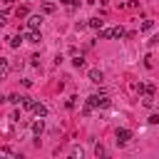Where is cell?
I'll return each mask as SVG.
<instances>
[{"mask_svg": "<svg viewBox=\"0 0 159 159\" xmlns=\"http://www.w3.org/2000/svg\"><path fill=\"white\" fill-rule=\"evenodd\" d=\"M72 157H80V159H82V157H84V152H82L80 147H75V149H72Z\"/></svg>", "mask_w": 159, "mask_h": 159, "instance_id": "d6986e66", "label": "cell"}, {"mask_svg": "<svg viewBox=\"0 0 159 159\" xmlns=\"http://www.w3.org/2000/svg\"><path fill=\"white\" fill-rule=\"evenodd\" d=\"M72 65H75L77 70H80V67H84V57H75V60H72Z\"/></svg>", "mask_w": 159, "mask_h": 159, "instance_id": "5bb4252c", "label": "cell"}, {"mask_svg": "<svg viewBox=\"0 0 159 159\" xmlns=\"http://www.w3.org/2000/svg\"><path fill=\"white\" fill-rule=\"evenodd\" d=\"M52 10H55V5L50 0H42V12H52Z\"/></svg>", "mask_w": 159, "mask_h": 159, "instance_id": "7c38bea8", "label": "cell"}, {"mask_svg": "<svg viewBox=\"0 0 159 159\" xmlns=\"http://www.w3.org/2000/svg\"><path fill=\"white\" fill-rule=\"evenodd\" d=\"M60 2H62V5H72V0H60Z\"/></svg>", "mask_w": 159, "mask_h": 159, "instance_id": "44dd1931", "label": "cell"}, {"mask_svg": "<svg viewBox=\"0 0 159 159\" xmlns=\"http://www.w3.org/2000/svg\"><path fill=\"white\" fill-rule=\"evenodd\" d=\"M152 27H154V22H152V20H144V22H142V32H149Z\"/></svg>", "mask_w": 159, "mask_h": 159, "instance_id": "4fadbf2b", "label": "cell"}, {"mask_svg": "<svg viewBox=\"0 0 159 159\" xmlns=\"http://www.w3.org/2000/svg\"><path fill=\"white\" fill-rule=\"evenodd\" d=\"M87 104H92V107H109V99L99 97V94H92V97H87Z\"/></svg>", "mask_w": 159, "mask_h": 159, "instance_id": "6da1fadb", "label": "cell"}, {"mask_svg": "<svg viewBox=\"0 0 159 159\" xmlns=\"http://www.w3.org/2000/svg\"><path fill=\"white\" fill-rule=\"evenodd\" d=\"M87 25H89V27H94V30H102V25H104V20H102V17H92V20L87 22Z\"/></svg>", "mask_w": 159, "mask_h": 159, "instance_id": "ba28073f", "label": "cell"}, {"mask_svg": "<svg viewBox=\"0 0 159 159\" xmlns=\"http://www.w3.org/2000/svg\"><path fill=\"white\" fill-rule=\"evenodd\" d=\"M122 35H124V27L117 25V27H114V37H122Z\"/></svg>", "mask_w": 159, "mask_h": 159, "instance_id": "e0dca14e", "label": "cell"}, {"mask_svg": "<svg viewBox=\"0 0 159 159\" xmlns=\"http://www.w3.org/2000/svg\"><path fill=\"white\" fill-rule=\"evenodd\" d=\"M94 154H97V157H104L107 152H104V147H102V144H97V147H94Z\"/></svg>", "mask_w": 159, "mask_h": 159, "instance_id": "9a60e30c", "label": "cell"}, {"mask_svg": "<svg viewBox=\"0 0 159 159\" xmlns=\"http://www.w3.org/2000/svg\"><path fill=\"white\" fill-rule=\"evenodd\" d=\"M99 37H102V40L114 37V27H102V30H99Z\"/></svg>", "mask_w": 159, "mask_h": 159, "instance_id": "8992f818", "label": "cell"}, {"mask_svg": "<svg viewBox=\"0 0 159 159\" xmlns=\"http://www.w3.org/2000/svg\"><path fill=\"white\" fill-rule=\"evenodd\" d=\"M20 42H22V37H12L10 40V47H20Z\"/></svg>", "mask_w": 159, "mask_h": 159, "instance_id": "ac0fdd59", "label": "cell"}, {"mask_svg": "<svg viewBox=\"0 0 159 159\" xmlns=\"http://www.w3.org/2000/svg\"><path fill=\"white\" fill-rule=\"evenodd\" d=\"M42 129H45V122H42V117H40L37 122H32V134H42Z\"/></svg>", "mask_w": 159, "mask_h": 159, "instance_id": "52a82bcc", "label": "cell"}, {"mask_svg": "<svg viewBox=\"0 0 159 159\" xmlns=\"http://www.w3.org/2000/svg\"><path fill=\"white\" fill-rule=\"evenodd\" d=\"M25 15H27V7L20 5V7H17V17H25Z\"/></svg>", "mask_w": 159, "mask_h": 159, "instance_id": "2e32d148", "label": "cell"}, {"mask_svg": "<svg viewBox=\"0 0 159 159\" xmlns=\"http://www.w3.org/2000/svg\"><path fill=\"white\" fill-rule=\"evenodd\" d=\"M32 112H35L37 117H47V107H45L42 102H35V107H32Z\"/></svg>", "mask_w": 159, "mask_h": 159, "instance_id": "5b68a950", "label": "cell"}, {"mask_svg": "<svg viewBox=\"0 0 159 159\" xmlns=\"http://www.w3.org/2000/svg\"><path fill=\"white\" fill-rule=\"evenodd\" d=\"M89 80H92V82H97V84H99V82H102V80H104V72H102V70H89Z\"/></svg>", "mask_w": 159, "mask_h": 159, "instance_id": "277c9868", "label": "cell"}, {"mask_svg": "<svg viewBox=\"0 0 159 159\" xmlns=\"http://www.w3.org/2000/svg\"><path fill=\"white\" fill-rule=\"evenodd\" d=\"M10 2H12V0H5V5H10Z\"/></svg>", "mask_w": 159, "mask_h": 159, "instance_id": "7402d4cb", "label": "cell"}, {"mask_svg": "<svg viewBox=\"0 0 159 159\" xmlns=\"http://www.w3.org/2000/svg\"><path fill=\"white\" fill-rule=\"evenodd\" d=\"M132 139V132L129 129H117V144H127Z\"/></svg>", "mask_w": 159, "mask_h": 159, "instance_id": "7a4b0ae2", "label": "cell"}, {"mask_svg": "<svg viewBox=\"0 0 159 159\" xmlns=\"http://www.w3.org/2000/svg\"><path fill=\"white\" fill-rule=\"evenodd\" d=\"M22 107H25V109H32V107H35V99H32V97H22Z\"/></svg>", "mask_w": 159, "mask_h": 159, "instance_id": "8fae6325", "label": "cell"}, {"mask_svg": "<svg viewBox=\"0 0 159 159\" xmlns=\"http://www.w3.org/2000/svg\"><path fill=\"white\" fill-rule=\"evenodd\" d=\"M40 40H42V37H40V32H37V30H30V35H27V42H35V45H37Z\"/></svg>", "mask_w": 159, "mask_h": 159, "instance_id": "30bf717a", "label": "cell"}, {"mask_svg": "<svg viewBox=\"0 0 159 159\" xmlns=\"http://www.w3.org/2000/svg\"><path fill=\"white\" fill-rule=\"evenodd\" d=\"M40 25H42V15H30V17H27V27H30V30H37Z\"/></svg>", "mask_w": 159, "mask_h": 159, "instance_id": "3957f363", "label": "cell"}, {"mask_svg": "<svg viewBox=\"0 0 159 159\" xmlns=\"http://www.w3.org/2000/svg\"><path fill=\"white\" fill-rule=\"evenodd\" d=\"M149 124H159V114H152L149 117Z\"/></svg>", "mask_w": 159, "mask_h": 159, "instance_id": "ffe728a7", "label": "cell"}, {"mask_svg": "<svg viewBox=\"0 0 159 159\" xmlns=\"http://www.w3.org/2000/svg\"><path fill=\"white\" fill-rule=\"evenodd\" d=\"M7 72H10V62L0 60V77H7Z\"/></svg>", "mask_w": 159, "mask_h": 159, "instance_id": "9c48e42d", "label": "cell"}]
</instances>
